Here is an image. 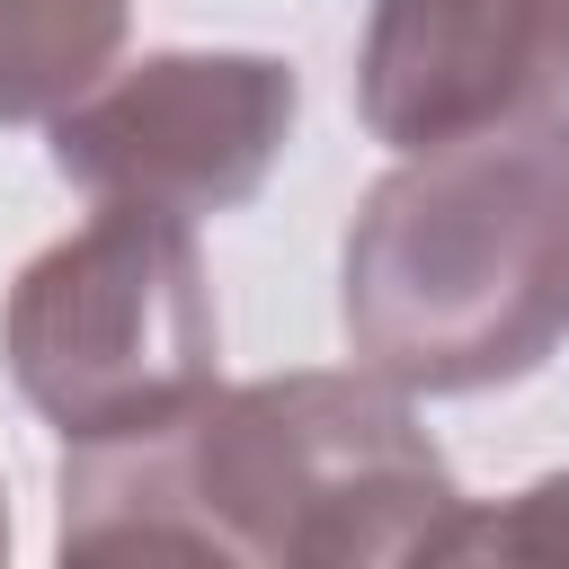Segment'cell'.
Returning a JSON list of instances; mask_svg holds the SVG:
<instances>
[{"label":"cell","mask_w":569,"mask_h":569,"mask_svg":"<svg viewBox=\"0 0 569 569\" xmlns=\"http://www.w3.org/2000/svg\"><path fill=\"white\" fill-rule=\"evenodd\" d=\"M347 356L391 391H498L569 347V142L462 133L400 151L347 222Z\"/></svg>","instance_id":"obj_1"},{"label":"cell","mask_w":569,"mask_h":569,"mask_svg":"<svg viewBox=\"0 0 569 569\" xmlns=\"http://www.w3.org/2000/svg\"><path fill=\"white\" fill-rule=\"evenodd\" d=\"M391 569H569V471H542L507 498H445Z\"/></svg>","instance_id":"obj_7"},{"label":"cell","mask_w":569,"mask_h":569,"mask_svg":"<svg viewBox=\"0 0 569 569\" xmlns=\"http://www.w3.org/2000/svg\"><path fill=\"white\" fill-rule=\"evenodd\" d=\"M0 356L62 445H133L178 427L222 365V311L196 222L98 204L71 240L18 267Z\"/></svg>","instance_id":"obj_3"},{"label":"cell","mask_w":569,"mask_h":569,"mask_svg":"<svg viewBox=\"0 0 569 569\" xmlns=\"http://www.w3.org/2000/svg\"><path fill=\"white\" fill-rule=\"evenodd\" d=\"M53 569H240V560L187 516H169L160 498H133L62 462V560Z\"/></svg>","instance_id":"obj_8"},{"label":"cell","mask_w":569,"mask_h":569,"mask_svg":"<svg viewBox=\"0 0 569 569\" xmlns=\"http://www.w3.org/2000/svg\"><path fill=\"white\" fill-rule=\"evenodd\" d=\"M133 0H0V124H53L124 53Z\"/></svg>","instance_id":"obj_6"},{"label":"cell","mask_w":569,"mask_h":569,"mask_svg":"<svg viewBox=\"0 0 569 569\" xmlns=\"http://www.w3.org/2000/svg\"><path fill=\"white\" fill-rule=\"evenodd\" d=\"M0 569H9V498H0Z\"/></svg>","instance_id":"obj_9"},{"label":"cell","mask_w":569,"mask_h":569,"mask_svg":"<svg viewBox=\"0 0 569 569\" xmlns=\"http://www.w3.org/2000/svg\"><path fill=\"white\" fill-rule=\"evenodd\" d=\"M71 471H98L133 498H160L213 533L240 569H391V551L453 498L436 436L409 418V391L356 373H267L204 391L178 427L133 445H71Z\"/></svg>","instance_id":"obj_2"},{"label":"cell","mask_w":569,"mask_h":569,"mask_svg":"<svg viewBox=\"0 0 569 569\" xmlns=\"http://www.w3.org/2000/svg\"><path fill=\"white\" fill-rule=\"evenodd\" d=\"M302 116V80L276 53H142L53 116V169L98 204L240 213Z\"/></svg>","instance_id":"obj_4"},{"label":"cell","mask_w":569,"mask_h":569,"mask_svg":"<svg viewBox=\"0 0 569 569\" xmlns=\"http://www.w3.org/2000/svg\"><path fill=\"white\" fill-rule=\"evenodd\" d=\"M356 116L391 151L462 133L569 142V0H373Z\"/></svg>","instance_id":"obj_5"}]
</instances>
